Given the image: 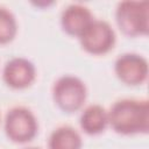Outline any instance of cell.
<instances>
[{"mask_svg":"<svg viewBox=\"0 0 149 149\" xmlns=\"http://www.w3.org/2000/svg\"><path fill=\"white\" fill-rule=\"evenodd\" d=\"M17 31L16 19L10 10L0 6V44L13 41Z\"/></svg>","mask_w":149,"mask_h":149,"instance_id":"8fae6325","label":"cell"},{"mask_svg":"<svg viewBox=\"0 0 149 149\" xmlns=\"http://www.w3.org/2000/svg\"><path fill=\"white\" fill-rule=\"evenodd\" d=\"M23 149H40L37 147H27V148H23Z\"/></svg>","mask_w":149,"mask_h":149,"instance_id":"7c38bea8","label":"cell"},{"mask_svg":"<svg viewBox=\"0 0 149 149\" xmlns=\"http://www.w3.org/2000/svg\"><path fill=\"white\" fill-rule=\"evenodd\" d=\"M115 20L127 36L147 35L149 29L148 1H121L115 10Z\"/></svg>","mask_w":149,"mask_h":149,"instance_id":"7a4b0ae2","label":"cell"},{"mask_svg":"<svg viewBox=\"0 0 149 149\" xmlns=\"http://www.w3.org/2000/svg\"><path fill=\"white\" fill-rule=\"evenodd\" d=\"M37 121L30 109L14 107L8 111L5 119V132L9 140L24 143L33 140L37 133Z\"/></svg>","mask_w":149,"mask_h":149,"instance_id":"277c9868","label":"cell"},{"mask_svg":"<svg viewBox=\"0 0 149 149\" xmlns=\"http://www.w3.org/2000/svg\"><path fill=\"white\" fill-rule=\"evenodd\" d=\"M2 77L9 87L21 90L33 84L36 77V69L27 58L15 57L6 63Z\"/></svg>","mask_w":149,"mask_h":149,"instance_id":"52a82bcc","label":"cell"},{"mask_svg":"<svg viewBox=\"0 0 149 149\" xmlns=\"http://www.w3.org/2000/svg\"><path fill=\"white\" fill-rule=\"evenodd\" d=\"M108 113V125L119 134H146L149 129V104L147 100L121 99Z\"/></svg>","mask_w":149,"mask_h":149,"instance_id":"6da1fadb","label":"cell"},{"mask_svg":"<svg viewBox=\"0 0 149 149\" xmlns=\"http://www.w3.org/2000/svg\"><path fill=\"white\" fill-rule=\"evenodd\" d=\"M86 86L74 76L58 78L52 88V97L56 105L64 112L72 113L81 108L86 100Z\"/></svg>","mask_w":149,"mask_h":149,"instance_id":"3957f363","label":"cell"},{"mask_svg":"<svg viewBox=\"0 0 149 149\" xmlns=\"http://www.w3.org/2000/svg\"><path fill=\"white\" fill-rule=\"evenodd\" d=\"M78 38L83 49L92 55L107 54L115 44V33L104 20L94 19Z\"/></svg>","mask_w":149,"mask_h":149,"instance_id":"5b68a950","label":"cell"},{"mask_svg":"<svg viewBox=\"0 0 149 149\" xmlns=\"http://www.w3.org/2000/svg\"><path fill=\"white\" fill-rule=\"evenodd\" d=\"M79 123L86 134H100L108 125V113L100 105H91L81 112Z\"/></svg>","mask_w":149,"mask_h":149,"instance_id":"9c48e42d","label":"cell"},{"mask_svg":"<svg viewBox=\"0 0 149 149\" xmlns=\"http://www.w3.org/2000/svg\"><path fill=\"white\" fill-rule=\"evenodd\" d=\"M90 9L80 3H72L68 6L61 15V24L63 30L72 36L79 37L84 30L93 21Z\"/></svg>","mask_w":149,"mask_h":149,"instance_id":"ba28073f","label":"cell"},{"mask_svg":"<svg viewBox=\"0 0 149 149\" xmlns=\"http://www.w3.org/2000/svg\"><path fill=\"white\" fill-rule=\"evenodd\" d=\"M114 71L116 77L126 85H141L148 78V62L141 55L123 54L115 61Z\"/></svg>","mask_w":149,"mask_h":149,"instance_id":"8992f818","label":"cell"},{"mask_svg":"<svg viewBox=\"0 0 149 149\" xmlns=\"http://www.w3.org/2000/svg\"><path fill=\"white\" fill-rule=\"evenodd\" d=\"M48 146L49 149H81L83 141L74 128L61 126L51 133Z\"/></svg>","mask_w":149,"mask_h":149,"instance_id":"30bf717a","label":"cell"}]
</instances>
